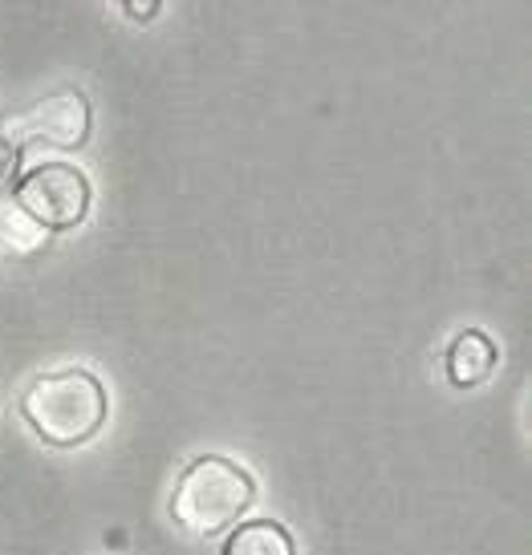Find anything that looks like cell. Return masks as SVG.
Returning <instances> with one entry per match:
<instances>
[{"label":"cell","mask_w":532,"mask_h":555,"mask_svg":"<svg viewBox=\"0 0 532 555\" xmlns=\"http://www.w3.org/2000/svg\"><path fill=\"white\" fill-rule=\"evenodd\" d=\"M13 167H16V146L4 134H0V183L13 175Z\"/></svg>","instance_id":"8"},{"label":"cell","mask_w":532,"mask_h":555,"mask_svg":"<svg viewBox=\"0 0 532 555\" xmlns=\"http://www.w3.org/2000/svg\"><path fill=\"white\" fill-rule=\"evenodd\" d=\"M0 240H4V247L16 251V256H29V251H37V247L46 244V232H41L13 199L0 207Z\"/></svg>","instance_id":"7"},{"label":"cell","mask_w":532,"mask_h":555,"mask_svg":"<svg viewBox=\"0 0 532 555\" xmlns=\"http://www.w3.org/2000/svg\"><path fill=\"white\" fill-rule=\"evenodd\" d=\"M90 134V102L78 90H62L41 98L37 106L21 109L4 139L13 146L25 142H41V146H58V151H74Z\"/></svg>","instance_id":"4"},{"label":"cell","mask_w":532,"mask_h":555,"mask_svg":"<svg viewBox=\"0 0 532 555\" xmlns=\"http://www.w3.org/2000/svg\"><path fill=\"white\" fill-rule=\"evenodd\" d=\"M224 555H297L293 535L273 519H252V524L236 527Z\"/></svg>","instance_id":"6"},{"label":"cell","mask_w":532,"mask_h":555,"mask_svg":"<svg viewBox=\"0 0 532 555\" xmlns=\"http://www.w3.org/2000/svg\"><path fill=\"white\" fill-rule=\"evenodd\" d=\"M496 370V345L480 333V328H468V333H459L452 340V349H447V377H452L455 386H480L487 382Z\"/></svg>","instance_id":"5"},{"label":"cell","mask_w":532,"mask_h":555,"mask_svg":"<svg viewBox=\"0 0 532 555\" xmlns=\"http://www.w3.org/2000/svg\"><path fill=\"white\" fill-rule=\"evenodd\" d=\"M126 16H135V21H147V16L159 13V4H123Z\"/></svg>","instance_id":"9"},{"label":"cell","mask_w":532,"mask_h":555,"mask_svg":"<svg viewBox=\"0 0 532 555\" xmlns=\"http://www.w3.org/2000/svg\"><path fill=\"white\" fill-rule=\"evenodd\" d=\"M16 207L41 232H69L90 211V179L74 163H41L16 186Z\"/></svg>","instance_id":"3"},{"label":"cell","mask_w":532,"mask_h":555,"mask_svg":"<svg viewBox=\"0 0 532 555\" xmlns=\"http://www.w3.org/2000/svg\"><path fill=\"white\" fill-rule=\"evenodd\" d=\"M106 410V386L86 370L46 373L21 398L25 422L33 426V434L46 438L49 447H81V442H90L102 430Z\"/></svg>","instance_id":"1"},{"label":"cell","mask_w":532,"mask_h":555,"mask_svg":"<svg viewBox=\"0 0 532 555\" xmlns=\"http://www.w3.org/2000/svg\"><path fill=\"white\" fill-rule=\"evenodd\" d=\"M252 499H256V482L244 466L219 454H204L179 478L172 494V515L175 524L195 535H219L252 507Z\"/></svg>","instance_id":"2"}]
</instances>
